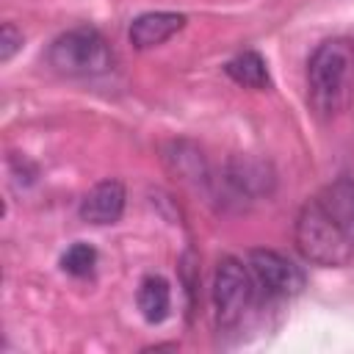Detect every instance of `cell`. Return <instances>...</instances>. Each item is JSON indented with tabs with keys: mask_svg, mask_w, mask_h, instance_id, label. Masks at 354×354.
<instances>
[{
	"mask_svg": "<svg viewBox=\"0 0 354 354\" xmlns=\"http://www.w3.org/2000/svg\"><path fill=\"white\" fill-rule=\"evenodd\" d=\"M166 166L171 169L174 177L185 180V183H194V185H205L210 180L207 174V163H205V155L202 149H196L191 141H171L166 155H163Z\"/></svg>",
	"mask_w": 354,
	"mask_h": 354,
	"instance_id": "cell-9",
	"label": "cell"
},
{
	"mask_svg": "<svg viewBox=\"0 0 354 354\" xmlns=\"http://www.w3.org/2000/svg\"><path fill=\"white\" fill-rule=\"evenodd\" d=\"M227 185L238 196H263L274 185V174L263 160H254L249 155H238L227 163Z\"/></svg>",
	"mask_w": 354,
	"mask_h": 354,
	"instance_id": "cell-8",
	"label": "cell"
},
{
	"mask_svg": "<svg viewBox=\"0 0 354 354\" xmlns=\"http://www.w3.org/2000/svg\"><path fill=\"white\" fill-rule=\"evenodd\" d=\"M246 268L252 274L257 299L279 301L293 299L304 290V271L274 249H252L246 257Z\"/></svg>",
	"mask_w": 354,
	"mask_h": 354,
	"instance_id": "cell-5",
	"label": "cell"
},
{
	"mask_svg": "<svg viewBox=\"0 0 354 354\" xmlns=\"http://www.w3.org/2000/svg\"><path fill=\"white\" fill-rule=\"evenodd\" d=\"M254 299H257V290H254L249 268L232 254L221 257L213 274V310H216L218 332L238 329L246 313L252 310Z\"/></svg>",
	"mask_w": 354,
	"mask_h": 354,
	"instance_id": "cell-4",
	"label": "cell"
},
{
	"mask_svg": "<svg viewBox=\"0 0 354 354\" xmlns=\"http://www.w3.org/2000/svg\"><path fill=\"white\" fill-rule=\"evenodd\" d=\"M224 72H227V77H232L243 88H257L260 91V88H268V83H271L266 58L254 50H243L235 58H230L224 64Z\"/></svg>",
	"mask_w": 354,
	"mask_h": 354,
	"instance_id": "cell-11",
	"label": "cell"
},
{
	"mask_svg": "<svg viewBox=\"0 0 354 354\" xmlns=\"http://www.w3.org/2000/svg\"><path fill=\"white\" fill-rule=\"evenodd\" d=\"M136 301H138V310H141L147 324H160L169 315V307H171L169 282L160 274H147L141 279V285H138Z\"/></svg>",
	"mask_w": 354,
	"mask_h": 354,
	"instance_id": "cell-10",
	"label": "cell"
},
{
	"mask_svg": "<svg viewBox=\"0 0 354 354\" xmlns=\"http://www.w3.org/2000/svg\"><path fill=\"white\" fill-rule=\"evenodd\" d=\"M47 66L64 77H94L111 69V50L102 33L91 25H77L58 33L47 47Z\"/></svg>",
	"mask_w": 354,
	"mask_h": 354,
	"instance_id": "cell-3",
	"label": "cell"
},
{
	"mask_svg": "<svg viewBox=\"0 0 354 354\" xmlns=\"http://www.w3.org/2000/svg\"><path fill=\"white\" fill-rule=\"evenodd\" d=\"M354 83V50L343 39H329L315 47L307 66L310 105L318 116L329 119L340 113L351 100Z\"/></svg>",
	"mask_w": 354,
	"mask_h": 354,
	"instance_id": "cell-1",
	"label": "cell"
},
{
	"mask_svg": "<svg viewBox=\"0 0 354 354\" xmlns=\"http://www.w3.org/2000/svg\"><path fill=\"white\" fill-rule=\"evenodd\" d=\"M97 266V249L86 241H77L72 243L64 254H61V268L69 274V277H88Z\"/></svg>",
	"mask_w": 354,
	"mask_h": 354,
	"instance_id": "cell-13",
	"label": "cell"
},
{
	"mask_svg": "<svg viewBox=\"0 0 354 354\" xmlns=\"http://www.w3.org/2000/svg\"><path fill=\"white\" fill-rule=\"evenodd\" d=\"M124 202H127V191L122 185V180H100L97 185H91L86 191V196L80 199V218L86 224L94 227H105V224H116L124 213Z\"/></svg>",
	"mask_w": 354,
	"mask_h": 354,
	"instance_id": "cell-6",
	"label": "cell"
},
{
	"mask_svg": "<svg viewBox=\"0 0 354 354\" xmlns=\"http://www.w3.org/2000/svg\"><path fill=\"white\" fill-rule=\"evenodd\" d=\"M185 14L177 11H144L138 14L130 28H127V39L136 50H152L166 44L171 36H177L185 28Z\"/></svg>",
	"mask_w": 354,
	"mask_h": 354,
	"instance_id": "cell-7",
	"label": "cell"
},
{
	"mask_svg": "<svg viewBox=\"0 0 354 354\" xmlns=\"http://www.w3.org/2000/svg\"><path fill=\"white\" fill-rule=\"evenodd\" d=\"M318 202L346 227L354 230V180H337L326 185L318 196Z\"/></svg>",
	"mask_w": 354,
	"mask_h": 354,
	"instance_id": "cell-12",
	"label": "cell"
},
{
	"mask_svg": "<svg viewBox=\"0 0 354 354\" xmlns=\"http://www.w3.org/2000/svg\"><path fill=\"white\" fill-rule=\"evenodd\" d=\"M22 30L14 25V22H3L0 28V61L8 64L19 50H22Z\"/></svg>",
	"mask_w": 354,
	"mask_h": 354,
	"instance_id": "cell-14",
	"label": "cell"
},
{
	"mask_svg": "<svg viewBox=\"0 0 354 354\" xmlns=\"http://www.w3.org/2000/svg\"><path fill=\"white\" fill-rule=\"evenodd\" d=\"M296 249L304 260L324 266V268H340L354 257V238L351 230H346L321 202L307 199L296 216L293 227Z\"/></svg>",
	"mask_w": 354,
	"mask_h": 354,
	"instance_id": "cell-2",
	"label": "cell"
}]
</instances>
